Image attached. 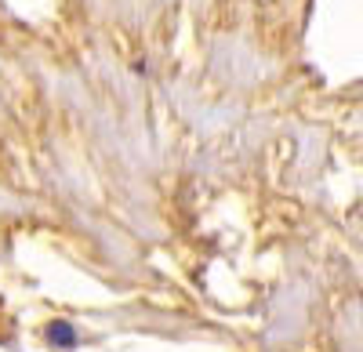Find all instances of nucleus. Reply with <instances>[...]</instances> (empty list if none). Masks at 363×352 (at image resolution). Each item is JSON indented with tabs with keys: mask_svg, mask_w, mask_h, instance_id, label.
<instances>
[{
	"mask_svg": "<svg viewBox=\"0 0 363 352\" xmlns=\"http://www.w3.org/2000/svg\"><path fill=\"white\" fill-rule=\"evenodd\" d=\"M48 341H51L55 348H73V345H77V331L66 324V319H55V324L48 327Z\"/></svg>",
	"mask_w": 363,
	"mask_h": 352,
	"instance_id": "obj_1",
	"label": "nucleus"
}]
</instances>
